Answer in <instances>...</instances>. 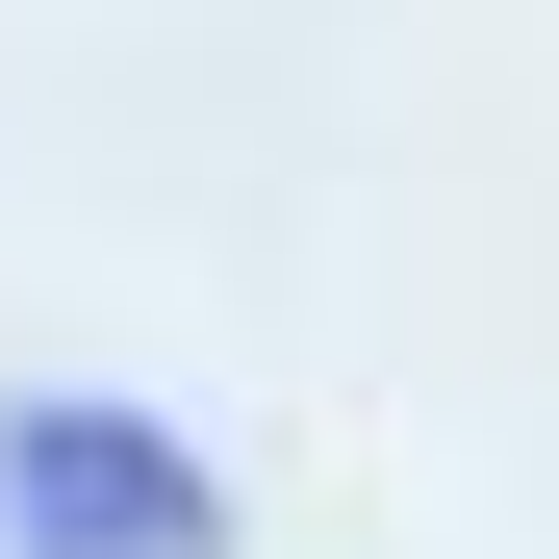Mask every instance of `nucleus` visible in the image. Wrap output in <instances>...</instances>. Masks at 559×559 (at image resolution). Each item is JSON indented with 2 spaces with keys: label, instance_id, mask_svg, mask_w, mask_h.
<instances>
[{
  "label": "nucleus",
  "instance_id": "1",
  "mask_svg": "<svg viewBox=\"0 0 559 559\" xmlns=\"http://www.w3.org/2000/svg\"><path fill=\"white\" fill-rule=\"evenodd\" d=\"M0 559H229V484L103 382H26L0 407Z\"/></svg>",
  "mask_w": 559,
  "mask_h": 559
}]
</instances>
